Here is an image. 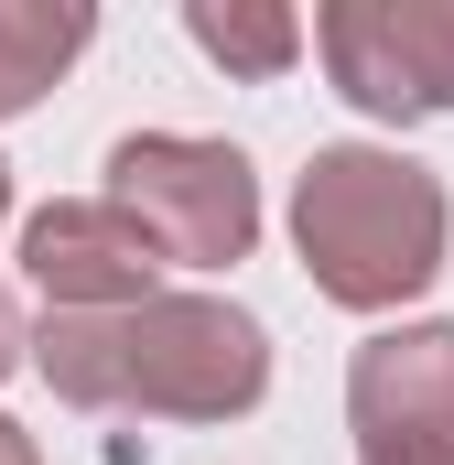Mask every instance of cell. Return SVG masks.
Instances as JSON below:
<instances>
[{
	"instance_id": "6da1fadb",
	"label": "cell",
	"mask_w": 454,
	"mask_h": 465,
	"mask_svg": "<svg viewBox=\"0 0 454 465\" xmlns=\"http://www.w3.org/2000/svg\"><path fill=\"white\" fill-rule=\"evenodd\" d=\"M33 368L65 411L141 422H238L271 401V336L227 292H152L119 314H44Z\"/></svg>"
},
{
	"instance_id": "7a4b0ae2",
	"label": "cell",
	"mask_w": 454,
	"mask_h": 465,
	"mask_svg": "<svg viewBox=\"0 0 454 465\" xmlns=\"http://www.w3.org/2000/svg\"><path fill=\"white\" fill-rule=\"evenodd\" d=\"M292 249H303L325 303L390 314V303L433 292V271H444V184L411 152L325 141L292 184Z\"/></svg>"
},
{
	"instance_id": "3957f363",
	"label": "cell",
	"mask_w": 454,
	"mask_h": 465,
	"mask_svg": "<svg viewBox=\"0 0 454 465\" xmlns=\"http://www.w3.org/2000/svg\"><path fill=\"white\" fill-rule=\"evenodd\" d=\"M109 206H130L173 271H227L260 238V173L238 141L130 130V141H109Z\"/></svg>"
},
{
	"instance_id": "277c9868",
	"label": "cell",
	"mask_w": 454,
	"mask_h": 465,
	"mask_svg": "<svg viewBox=\"0 0 454 465\" xmlns=\"http://www.w3.org/2000/svg\"><path fill=\"white\" fill-rule=\"evenodd\" d=\"M314 44L346 109L400 119V130L454 109V0H325Z\"/></svg>"
},
{
	"instance_id": "5b68a950",
	"label": "cell",
	"mask_w": 454,
	"mask_h": 465,
	"mask_svg": "<svg viewBox=\"0 0 454 465\" xmlns=\"http://www.w3.org/2000/svg\"><path fill=\"white\" fill-rule=\"evenodd\" d=\"M346 422L368 465H444L454 455V325H379L346 357Z\"/></svg>"
},
{
	"instance_id": "8992f818",
	"label": "cell",
	"mask_w": 454,
	"mask_h": 465,
	"mask_svg": "<svg viewBox=\"0 0 454 465\" xmlns=\"http://www.w3.org/2000/svg\"><path fill=\"white\" fill-rule=\"evenodd\" d=\"M22 271H33L44 314H119V303H152L173 260L152 249V228H141L130 206L65 195V206H44V217L22 228Z\"/></svg>"
},
{
	"instance_id": "52a82bcc",
	"label": "cell",
	"mask_w": 454,
	"mask_h": 465,
	"mask_svg": "<svg viewBox=\"0 0 454 465\" xmlns=\"http://www.w3.org/2000/svg\"><path fill=\"white\" fill-rule=\"evenodd\" d=\"M98 44V11L87 0H0V119L44 109V87Z\"/></svg>"
},
{
	"instance_id": "ba28073f",
	"label": "cell",
	"mask_w": 454,
	"mask_h": 465,
	"mask_svg": "<svg viewBox=\"0 0 454 465\" xmlns=\"http://www.w3.org/2000/svg\"><path fill=\"white\" fill-rule=\"evenodd\" d=\"M184 33L227 76H292L303 65V11L292 0H184Z\"/></svg>"
},
{
	"instance_id": "9c48e42d",
	"label": "cell",
	"mask_w": 454,
	"mask_h": 465,
	"mask_svg": "<svg viewBox=\"0 0 454 465\" xmlns=\"http://www.w3.org/2000/svg\"><path fill=\"white\" fill-rule=\"evenodd\" d=\"M22 357H33V336H22V303H11V292H0V379H11V368H22Z\"/></svg>"
},
{
	"instance_id": "30bf717a",
	"label": "cell",
	"mask_w": 454,
	"mask_h": 465,
	"mask_svg": "<svg viewBox=\"0 0 454 465\" xmlns=\"http://www.w3.org/2000/svg\"><path fill=\"white\" fill-rule=\"evenodd\" d=\"M0 465H44V455H33V433H22L11 411H0Z\"/></svg>"
},
{
	"instance_id": "8fae6325",
	"label": "cell",
	"mask_w": 454,
	"mask_h": 465,
	"mask_svg": "<svg viewBox=\"0 0 454 465\" xmlns=\"http://www.w3.org/2000/svg\"><path fill=\"white\" fill-rule=\"evenodd\" d=\"M0 228H11V163H0Z\"/></svg>"
},
{
	"instance_id": "7c38bea8",
	"label": "cell",
	"mask_w": 454,
	"mask_h": 465,
	"mask_svg": "<svg viewBox=\"0 0 454 465\" xmlns=\"http://www.w3.org/2000/svg\"><path fill=\"white\" fill-rule=\"evenodd\" d=\"M444 465H454V455H444Z\"/></svg>"
}]
</instances>
